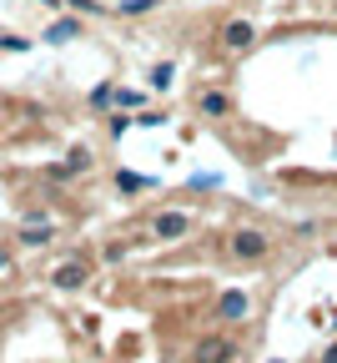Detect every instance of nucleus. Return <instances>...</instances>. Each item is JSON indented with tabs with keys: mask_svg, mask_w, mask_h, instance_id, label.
Returning <instances> with one entry per match:
<instances>
[{
	"mask_svg": "<svg viewBox=\"0 0 337 363\" xmlns=\"http://www.w3.org/2000/svg\"><path fill=\"white\" fill-rule=\"evenodd\" d=\"M227 257L232 262H267L272 257V238L262 233V227H236V233L227 238Z\"/></svg>",
	"mask_w": 337,
	"mask_h": 363,
	"instance_id": "obj_1",
	"label": "nucleus"
},
{
	"mask_svg": "<svg viewBox=\"0 0 337 363\" xmlns=\"http://www.w3.org/2000/svg\"><path fill=\"white\" fill-rule=\"evenodd\" d=\"M247 313H252V293H247V288H227V293L212 303V318H217V323H242Z\"/></svg>",
	"mask_w": 337,
	"mask_h": 363,
	"instance_id": "obj_2",
	"label": "nucleus"
},
{
	"mask_svg": "<svg viewBox=\"0 0 337 363\" xmlns=\"http://www.w3.org/2000/svg\"><path fill=\"white\" fill-rule=\"evenodd\" d=\"M236 358V338L232 333H212L202 338L197 348H191V363H232Z\"/></svg>",
	"mask_w": 337,
	"mask_h": 363,
	"instance_id": "obj_3",
	"label": "nucleus"
},
{
	"mask_svg": "<svg viewBox=\"0 0 337 363\" xmlns=\"http://www.w3.org/2000/svg\"><path fill=\"white\" fill-rule=\"evenodd\" d=\"M191 106H197V116H207V121H227V116L236 111V101L227 96L222 86H207V91H197V101H191Z\"/></svg>",
	"mask_w": 337,
	"mask_h": 363,
	"instance_id": "obj_4",
	"label": "nucleus"
},
{
	"mask_svg": "<svg viewBox=\"0 0 337 363\" xmlns=\"http://www.w3.org/2000/svg\"><path fill=\"white\" fill-rule=\"evenodd\" d=\"M217 40H222V51L242 56V51H252V45H257V26H252V21H227Z\"/></svg>",
	"mask_w": 337,
	"mask_h": 363,
	"instance_id": "obj_5",
	"label": "nucleus"
},
{
	"mask_svg": "<svg viewBox=\"0 0 337 363\" xmlns=\"http://www.w3.org/2000/svg\"><path fill=\"white\" fill-rule=\"evenodd\" d=\"M86 283H91V267H86L81 257H71V262L51 267V288H61V293H81Z\"/></svg>",
	"mask_w": 337,
	"mask_h": 363,
	"instance_id": "obj_6",
	"label": "nucleus"
},
{
	"mask_svg": "<svg viewBox=\"0 0 337 363\" xmlns=\"http://www.w3.org/2000/svg\"><path fill=\"white\" fill-rule=\"evenodd\" d=\"M152 233H156L161 242H171V238H186V233H191V217H186V212H161V217L152 222Z\"/></svg>",
	"mask_w": 337,
	"mask_h": 363,
	"instance_id": "obj_7",
	"label": "nucleus"
},
{
	"mask_svg": "<svg viewBox=\"0 0 337 363\" xmlns=\"http://www.w3.org/2000/svg\"><path fill=\"white\" fill-rule=\"evenodd\" d=\"M21 247H45V242H56V222H25L21 233H16Z\"/></svg>",
	"mask_w": 337,
	"mask_h": 363,
	"instance_id": "obj_8",
	"label": "nucleus"
},
{
	"mask_svg": "<svg viewBox=\"0 0 337 363\" xmlns=\"http://www.w3.org/2000/svg\"><path fill=\"white\" fill-rule=\"evenodd\" d=\"M81 35V21H56V26H45V40L61 45V40H76Z\"/></svg>",
	"mask_w": 337,
	"mask_h": 363,
	"instance_id": "obj_9",
	"label": "nucleus"
},
{
	"mask_svg": "<svg viewBox=\"0 0 337 363\" xmlns=\"http://www.w3.org/2000/svg\"><path fill=\"white\" fill-rule=\"evenodd\" d=\"M116 106L121 111H141V106H147V91H121L116 86Z\"/></svg>",
	"mask_w": 337,
	"mask_h": 363,
	"instance_id": "obj_10",
	"label": "nucleus"
},
{
	"mask_svg": "<svg viewBox=\"0 0 337 363\" xmlns=\"http://www.w3.org/2000/svg\"><path fill=\"white\" fill-rule=\"evenodd\" d=\"M156 6H161V0H121L116 11H121V16H147V11H156Z\"/></svg>",
	"mask_w": 337,
	"mask_h": 363,
	"instance_id": "obj_11",
	"label": "nucleus"
},
{
	"mask_svg": "<svg viewBox=\"0 0 337 363\" xmlns=\"http://www.w3.org/2000/svg\"><path fill=\"white\" fill-rule=\"evenodd\" d=\"M91 106H96V111L116 106V86H96V91H91Z\"/></svg>",
	"mask_w": 337,
	"mask_h": 363,
	"instance_id": "obj_12",
	"label": "nucleus"
},
{
	"mask_svg": "<svg viewBox=\"0 0 337 363\" xmlns=\"http://www.w3.org/2000/svg\"><path fill=\"white\" fill-rule=\"evenodd\" d=\"M166 86H171V61L152 66V91H166Z\"/></svg>",
	"mask_w": 337,
	"mask_h": 363,
	"instance_id": "obj_13",
	"label": "nucleus"
},
{
	"mask_svg": "<svg viewBox=\"0 0 337 363\" xmlns=\"http://www.w3.org/2000/svg\"><path fill=\"white\" fill-rule=\"evenodd\" d=\"M66 162H71V172H76V177H81V172H91V152H86V147H71V157H66Z\"/></svg>",
	"mask_w": 337,
	"mask_h": 363,
	"instance_id": "obj_14",
	"label": "nucleus"
},
{
	"mask_svg": "<svg viewBox=\"0 0 337 363\" xmlns=\"http://www.w3.org/2000/svg\"><path fill=\"white\" fill-rule=\"evenodd\" d=\"M116 187H121V192H141V187H152V182H147V177H131V172H121V177H116Z\"/></svg>",
	"mask_w": 337,
	"mask_h": 363,
	"instance_id": "obj_15",
	"label": "nucleus"
},
{
	"mask_svg": "<svg viewBox=\"0 0 337 363\" xmlns=\"http://www.w3.org/2000/svg\"><path fill=\"white\" fill-rule=\"evenodd\" d=\"M0 51H30L25 35H0Z\"/></svg>",
	"mask_w": 337,
	"mask_h": 363,
	"instance_id": "obj_16",
	"label": "nucleus"
},
{
	"mask_svg": "<svg viewBox=\"0 0 337 363\" xmlns=\"http://www.w3.org/2000/svg\"><path fill=\"white\" fill-rule=\"evenodd\" d=\"M45 177H51V182H71L76 172H71V162H56V167H45Z\"/></svg>",
	"mask_w": 337,
	"mask_h": 363,
	"instance_id": "obj_17",
	"label": "nucleus"
},
{
	"mask_svg": "<svg viewBox=\"0 0 337 363\" xmlns=\"http://www.w3.org/2000/svg\"><path fill=\"white\" fill-rule=\"evenodd\" d=\"M66 6L81 11V16H101V11H106V6H96V0H66Z\"/></svg>",
	"mask_w": 337,
	"mask_h": 363,
	"instance_id": "obj_18",
	"label": "nucleus"
},
{
	"mask_svg": "<svg viewBox=\"0 0 337 363\" xmlns=\"http://www.w3.org/2000/svg\"><path fill=\"white\" fill-rule=\"evenodd\" d=\"M126 257V242H106V252H101V262H121Z\"/></svg>",
	"mask_w": 337,
	"mask_h": 363,
	"instance_id": "obj_19",
	"label": "nucleus"
},
{
	"mask_svg": "<svg viewBox=\"0 0 337 363\" xmlns=\"http://www.w3.org/2000/svg\"><path fill=\"white\" fill-rule=\"evenodd\" d=\"M322 363H337V343H327V348H322Z\"/></svg>",
	"mask_w": 337,
	"mask_h": 363,
	"instance_id": "obj_20",
	"label": "nucleus"
},
{
	"mask_svg": "<svg viewBox=\"0 0 337 363\" xmlns=\"http://www.w3.org/2000/svg\"><path fill=\"white\" fill-rule=\"evenodd\" d=\"M40 6H45V11H66V0H40Z\"/></svg>",
	"mask_w": 337,
	"mask_h": 363,
	"instance_id": "obj_21",
	"label": "nucleus"
},
{
	"mask_svg": "<svg viewBox=\"0 0 337 363\" xmlns=\"http://www.w3.org/2000/svg\"><path fill=\"white\" fill-rule=\"evenodd\" d=\"M6 267H11V252H6V247H0V272H6Z\"/></svg>",
	"mask_w": 337,
	"mask_h": 363,
	"instance_id": "obj_22",
	"label": "nucleus"
},
{
	"mask_svg": "<svg viewBox=\"0 0 337 363\" xmlns=\"http://www.w3.org/2000/svg\"><path fill=\"white\" fill-rule=\"evenodd\" d=\"M0 131H6V121H0Z\"/></svg>",
	"mask_w": 337,
	"mask_h": 363,
	"instance_id": "obj_23",
	"label": "nucleus"
}]
</instances>
